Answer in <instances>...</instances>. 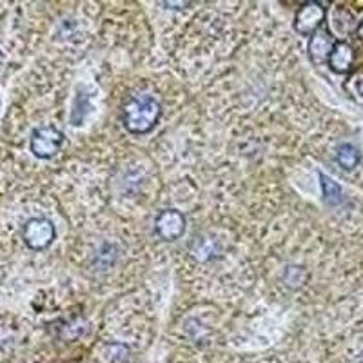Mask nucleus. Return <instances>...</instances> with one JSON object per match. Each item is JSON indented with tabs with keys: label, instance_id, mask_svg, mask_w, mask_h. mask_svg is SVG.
<instances>
[{
	"label": "nucleus",
	"instance_id": "nucleus-1",
	"mask_svg": "<svg viewBox=\"0 0 363 363\" xmlns=\"http://www.w3.org/2000/svg\"><path fill=\"white\" fill-rule=\"evenodd\" d=\"M162 116V106L155 96L147 93L135 95L122 108V125L131 135H147Z\"/></svg>",
	"mask_w": 363,
	"mask_h": 363
},
{
	"label": "nucleus",
	"instance_id": "nucleus-8",
	"mask_svg": "<svg viewBox=\"0 0 363 363\" xmlns=\"http://www.w3.org/2000/svg\"><path fill=\"white\" fill-rule=\"evenodd\" d=\"M320 186H322V194H323V200H325L329 206H338L342 203L343 200V193H342V187L336 184L335 180L327 174L320 173Z\"/></svg>",
	"mask_w": 363,
	"mask_h": 363
},
{
	"label": "nucleus",
	"instance_id": "nucleus-9",
	"mask_svg": "<svg viewBox=\"0 0 363 363\" xmlns=\"http://www.w3.org/2000/svg\"><path fill=\"white\" fill-rule=\"evenodd\" d=\"M359 151L352 144H342L336 151V162L342 165L345 171L354 169L356 165L359 164Z\"/></svg>",
	"mask_w": 363,
	"mask_h": 363
},
{
	"label": "nucleus",
	"instance_id": "nucleus-11",
	"mask_svg": "<svg viewBox=\"0 0 363 363\" xmlns=\"http://www.w3.org/2000/svg\"><path fill=\"white\" fill-rule=\"evenodd\" d=\"M106 352H108V359L111 363H125L129 358V349L122 343H111L108 345Z\"/></svg>",
	"mask_w": 363,
	"mask_h": 363
},
{
	"label": "nucleus",
	"instance_id": "nucleus-10",
	"mask_svg": "<svg viewBox=\"0 0 363 363\" xmlns=\"http://www.w3.org/2000/svg\"><path fill=\"white\" fill-rule=\"evenodd\" d=\"M87 109H89V102H87L86 93H79L77 99H74V109L73 115H71V124L80 125L84 122V116L87 115Z\"/></svg>",
	"mask_w": 363,
	"mask_h": 363
},
{
	"label": "nucleus",
	"instance_id": "nucleus-6",
	"mask_svg": "<svg viewBox=\"0 0 363 363\" xmlns=\"http://www.w3.org/2000/svg\"><path fill=\"white\" fill-rule=\"evenodd\" d=\"M336 40L335 37L327 31V29H320L313 37L309 38V45H307V51H309V58L313 60L316 66H322L327 64L329 60V55L335 48Z\"/></svg>",
	"mask_w": 363,
	"mask_h": 363
},
{
	"label": "nucleus",
	"instance_id": "nucleus-7",
	"mask_svg": "<svg viewBox=\"0 0 363 363\" xmlns=\"http://www.w3.org/2000/svg\"><path fill=\"white\" fill-rule=\"evenodd\" d=\"M327 66L338 74H345L352 69L354 66V50L351 44H347L343 40H336L335 48L330 51Z\"/></svg>",
	"mask_w": 363,
	"mask_h": 363
},
{
	"label": "nucleus",
	"instance_id": "nucleus-13",
	"mask_svg": "<svg viewBox=\"0 0 363 363\" xmlns=\"http://www.w3.org/2000/svg\"><path fill=\"white\" fill-rule=\"evenodd\" d=\"M356 37H358V38H362V40H363V21L359 22V24H358V28H356Z\"/></svg>",
	"mask_w": 363,
	"mask_h": 363
},
{
	"label": "nucleus",
	"instance_id": "nucleus-2",
	"mask_svg": "<svg viewBox=\"0 0 363 363\" xmlns=\"http://www.w3.org/2000/svg\"><path fill=\"white\" fill-rule=\"evenodd\" d=\"M57 238V229L53 222L44 216L29 218L22 227V240L31 251H44L50 247Z\"/></svg>",
	"mask_w": 363,
	"mask_h": 363
},
{
	"label": "nucleus",
	"instance_id": "nucleus-3",
	"mask_svg": "<svg viewBox=\"0 0 363 363\" xmlns=\"http://www.w3.org/2000/svg\"><path fill=\"white\" fill-rule=\"evenodd\" d=\"M64 140H66V136L60 129H57L55 125H42V128L35 129L33 135H31L29 149L37 158L48 160V158H53L55 155H58V151L62 149Z\"/></svg>",
	"mask_w": 363,
	"mask_h": 363
},
{
	"label": "nucleus",
	"instance_id": "nucleus-4",
	"mask_svg": "<svg viewBox=\"0 0 363 363\" xmlns=\"http://www.w3.org/2000/svg\"><path fill=\"white\" fill-rule=\"evenodd\" d=\"M323 22H325V8L322 2H306L298 8L293 28L298 35L311 38L322 29Z\"/></svg>",
	"mask_w": 363,
	"mask_h": 363
},
{
	"label": "nucleus",
	"instance_id": "nucleus-14",
	"mask_svg": "<svg viewBox=\"0 0 363 363\" xmlns=\"http://www.w3.org/2000/svg\"><path fill=\"white\" fill-rule=\"evenodd\" d=\"M356 87H358V93H359V95L363 96V80H359L358 86H356Z\"/></svg>",
	"mask_w": 363,
	"mask_h": 363
},
{
	"label": "nucleus",
	"instance_id": "nucleus-5",
	"mask_svg": "<svg viewBox=\"0 0 363 363\" xmlns=\"http://www.w3.org/2000/svg\"><path fill=\"white\" fill-rule=\"evenodd\" d=\"M186 216L178 209H164L155 218V233L165 242H174L186 233Z\"/></svg>",
	"mask_w": 363,
	"mask_h": 363
},
{
	"label": "nucleus",
	"instance_id": "nucleus-12",
	"mask_svg": "<svg viewBox=\"0 0 363 363\" xmlns=\"http://www.w3.org/2000/svg\"><path fill=\"white\" fill-rule=\"evenodd\" d=\"M162 6H165V8L173 6V9H178L182 8V6H189V2H162Z\"/></svg>",
	"mask_w": 363,
	"mask_h": 363
}]
</instances>
